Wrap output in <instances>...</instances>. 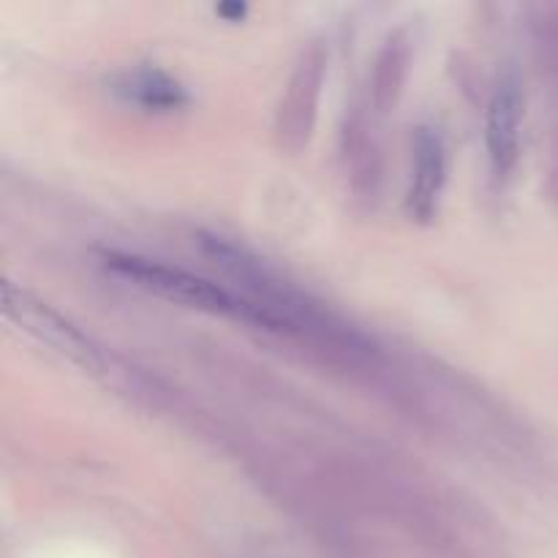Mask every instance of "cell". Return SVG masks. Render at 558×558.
I'll return each mask as SVG.
<instances>
[{
	"instance_id": "cell-1",
	"label": "cell",
	"mask_w": 558,
	"mask_h": 558,
	"mask_svg": "<svg viewBox=\"0 0 558 558\" xmlns=\"http://www.w3.org/2000/svg\"><path fill=\"white\" fill-rule=\"evenodd\" d=\"M104 267L112 276L123 278L131 287L142 289L147 294L169 300L174 305H185L194 311H207V314L232 316V319L248 322V325L262 327V330L287 332V327L265 311L262 305L251 303L243 294H234L229 289L218 287L210 278H202L196 272L183 270V267L161 265V262L145 259L136 254H104Z\"/></svg>"
},
{
	"instance_id": "cell-2",
	"label": "cell",
	"mask_w": 558,
	"mask_h": 558,
	"mask_svg": "<svg viewBox=\"0 0 558 558\" xmlns=\"http://www.w3.org/2000/svg\"><path fill=\"white\" fill-rule=\"evenodd\" d=\"M325 69L327 54L322 44H311L308 49H303L276 114V136L283 150L298 153L308 142L316 120V107H319Z\"/></svg>"
},
{
	"instance_id": "cell-3",
	"label": "cell",
	"mask_w": 558,
	"mask_h": 558,
	"mask_svg": "<svg viewBox=\"0 0 558 558\" xmlns=\"http://www.w3.org/2000/svg\"><path fill=\"white\" fill-rule=\"evenodd\" d=\"M5 314L14 322H20L31 336H36L38 341L49 343V347L58 349L60 354H65L69 360L80 363L82 368H101V354L93 347L90 338L82 336L71 322H65L58 311L47 308L44 303H38L36 298H31L27 292H16L14 287H5Z\"/></svg>"
},
{
	"instance_id": "cell-4",
	"label": "cell",
	"mask_w": 558,
	"mask_h": 558,
	"mask_svg": "<svg viewBox=\"0 0 558 558\" xmlns=\"http://www.w3.org/2000/svg\"><path fill=\"white\" fill-rule=\"evenodd\" d=\"M412 185H409L407 207L417 221H430L447 180L445 140L430 125H420L412 140Z\"/></svg>"
},
{
	"instance_id": "cell-5",
	"label": "cell",
	"mask_w": 558,
	"mask_h": 558,
	"mask_svg": "<svg viewBox=\"0 0 558 558\" xmlns=\"http://www.w3.org/2000/svg\"><path fill=\"white\" fill-rule=\"evenodd\" d=\"M523 96L515 80H501L485 114V145L496 174H510L521 153Z\"/></svg>"
},
{
	"instance_id": "cell-6",
	"label": "cell",
	"mask_w": 558,
	"mask_h": 558,
	"mask_svg": "<svg viewBox=\"0 0 558 558\" xmlns=\"http://www.w3.org/2000/svg\"><path fill=\"white\" fill-rule=\"evenodd\" d=\"M112 90L123 101L136 104L147 112H174V109H183L189 104L185 87L167 71L150 69V65H140V69L118 74L112 80Z\"/></svg>"
},
{
	"instance_id": "cell-7",
	"label": "cell",
	"mask_w": 558,
	"mask_h": 558,
	"mask_svg": "<svg viewBox=\"0 0 558 558\" xmlns=\"http://www.w3.org/2000/svg\"><path fill=\"white\" fill-rule=\"evenodd\" d=\"M409 65V41L396 33L390 36V41L381 49L379 60H376L374 71V104L379 112H390V107L396 104L398 93H401L403 76H407Z\"/></svg>"
},
{
	"instance_id": "cell-8",
	"label": "cell",
	"mask_w": 558,
	"mask_h": 558,
	"mask_svg": "<svg viewBox=\"0 0 558 558\" xmlns=\"http://www.w3.org/2000/svg\"><path fill=\"white\" fill-rule=\"evenodd\" d=\"M216 11L221 16H227L229 22H238V20H243L245 11H248V9H245V5H240V3H234V5H218Z\"/></svg>"
}]
</instances>
